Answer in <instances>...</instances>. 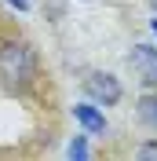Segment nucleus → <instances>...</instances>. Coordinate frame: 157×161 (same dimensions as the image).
<instances>
[{
    "mask_svg": "<svg viewBox=\"0 0 157 161\" xmlns=\"http://www.w3.org/2000/svg\"><path fill=\"white\" fill-rule=\"evenodd\" d=\"M0 80L8 88H26L33 80V51L19 40L0 48Z\"/></svg>",
    "mask_w": 157,
    "mask_h": 161,
    "instance_id": "nucleus-1",
    "label": "nucleus"
},
{
    "mask_svg": "<svg viewBox=\"0 0 157 161\" xmlns=\"http://www.w3.org/2000/svg\"><path fill=\"white\" fill-rule=\"evenodd\" d=\"M84 92H88V99L95 106H117L121 103V80L113 73H88L84 77Z\"/></svg>",
    "mask_w": 157,
    "mask_h": 161,
    "instance_id": "nucleus-2",
    "label": "nucleus"
},
{
    "mask_svg": "<svg viewBox=\"0 0 157 161\" xmlns=\"http://www.w3.org/2000/svg\"><path fill=\"white\" fill-rule=\"evenodd\" d=\"M128 62H132V70L139 73V80L157 84V48L154 44H135V48L128 51Z\"/></svg>",
    "mask_w": 157,
    "mask_h": 161,
    "instance_id": "nucleus-3",
    "label": "nucleus"
},
{
    "mask_svg": "<svg viewBox=\"0 0 157 161\" xmlns=\"http://www.w3.org/2000/svg\"><path fill=\"white\" fill-rule=\"evenodd\" d=\"M73 117H77V125L88 132V136H102V132L110 128L106 117H102V110H99L95 103H77V106H73Z\"/></svg>",
    "mask_w": 157,
    "mask_h": 161,
    "instance_id": "nucleus-4",
    "label": "nucleus"
},
{
    "mask_svg": "<svg viewBox=\"0 0 157 161\" xmlns=\"http://www.w3.org/2000/svg\"><path fill=\"white\" fill-rule=\"evenodd\" d=\"M135 114H139V121H143L146 128H157V95H143L139 106H135Z\"/></svg>",
    "mask_w": 157,
    "mask_h": 161,
    "instance_id": "nucleus-5",
    "label": "nucleus"
},
{
    "mask_svg": "<svg viewBox=\"0 0 157 161\" xmlns=\"http://www.w3.org/2000/svg\"><path fill=\"white\" fill-rule=\"evenodd\" d=\"M66 158H88V139L84 136H73L66 147Z\"/></svg>",
    "mask_w": 157,
    "mask_h": 161,
    "instance_id": "nucleus-6",
    "label": "nucleus"
},
{
    "mask_svg": "<svg viewBox=\"0 0 157 161\" xmlns=\"http://www.w3.org/2000/svg\"><path fill=\"white\" fill-rule=\"evenodd\" d=\"M139 158H143V161L157 158V143H143V147H139Z\"/></svg>",
    "mask_w": 157,
    "mask_h": 161,
    "instance_id": "nucleus-7",
    "label": "nucleus"
},
{
    "mask_svg": "<svg viewBox=\"0 0 157 161\" xmlns=\"http://www.w3.org/2000/svg\"><path fill=\"white\" fill-rule=\"evenodd\" d=\"M8 4H11L15 11H30V0H8Z\"/></svg>",
    "mask_w": 157,
    "mask_h": 161,
    "instance_id": "nucleus-8",
    "label": "nucleus"
},
{
    "mask_svg": "<svg viewBox=\"0 0 157 161\" xmlns=\"http://www.w3.org/2000/svg\"><path fill=\"white\" fill-rule=\"evenodd\" d=\"M150 30H154V37H157V19H150Z\"/></svg>",
    "mask_w": 157,
    "mask_h": 161,
    "instance_id": "nucleus-9",
    "label": "nucleus"
}]
</instances>
